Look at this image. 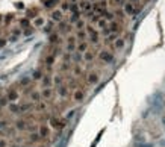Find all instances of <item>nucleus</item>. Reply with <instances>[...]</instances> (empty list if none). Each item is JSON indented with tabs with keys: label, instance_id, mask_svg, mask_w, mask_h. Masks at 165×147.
<instances>
[{
	"label": "nucleus",
	"instance_id": "obj_1",
	"mask_svg": "<svg viewBox=\"0 0 165 147\" xmlns=\"http://www.w3.org/2000/svg\"><path fill=\"white\" fill-rule=\"evenodd\" d=\"M85 27H86V34L89 35V38H91V43L93 44H99V32L95 30V27H93L91 24H88Z\"/></svg>",
	"mask_w": 165,
	"mask_h": 147
},
{
	"label": "nucleus",
	"instance_id": "obj_2",
	"mask_svg": "<svg viewBox=\"0 0 165 147\" xmlns=\"http://www.w3.org/2000/svg\"><path fill=\"white\" fill-rule=\"evenodd\" d=\"M99 58L103 61L104 64H111V62H114V55H112L111 52H108V50L100 52V53H99Z\"/></svg>",
	"mask_w": 165,
	"mask_h": 147
},
{
	"label": "nucleus",
	"instance_id": "obj_3",
	"mask_svg": "<svg viewBox=\"0 0 165 147\" xmlns=\"http://www.w3.org/2000/svg\"><path fill=\"white\" fill-rule=\"evenodd\" d=\"M79 5V11L80 12H89V11H93V3L91 2H88V0H82L80 3H77Z\"/></svg>",
	"mask_w": 165,
	"mask_h": 147
},
{
	"label": "nucleus",
	"instance_id": "obj_4",
	"mask_svg": "<svg viewBox=\"0 0 165 147\" xmlns=\"http://www.w3.org/2000/svg\"><path fill=\"white\" fill-rule=\"evenodd\" d=\"M50 20L52 21H56V23H59V21H62V11L61 9H55V11H52V14H50Z\"/></svg>",
	"mask_w": 165,
	"mask_h": 147
},
{
	"label": "nucleus",
	"instance_id": "obj_5",
	"mask_svg": "<svg viewBox=\"0 0 165 147\" xmlns=\"http://www.w3.org/2000/svg\"><path fill=\"white\" fill-rule=\"evenodd\" d=\"M84 97H85V91L82 90V88H77L76 91L73 92V99H74V102H82L84 100Z\"/></svg>",
	"mask_w": 165,
	"mask_h": 147
},
{
	"label": "nucleus",
	"instance_id": "obj_6",
	"mask_svg": "<svg viewBox=\"0 0 165 147\" xmlns=\"http://www.w3.org/2000/svg\"><path fill=\"white\" fill-rule=\"evenodd\" d=\"M108 27L111 30V34H120V32H121V26H120L118 21H111Z\"/></svg>",
	"mask_w": 165,
	"mask_h": 147
},
{
	"label": "nucleus",
	"instance_id": "obj_7",
	"mask_svg": "<svg viewBox=\"0 0 165 147\" xmlns=\"http://www.w3.org/2000/svg\"><path fill=\"white\" fill-rule=\"evenodd\" d=\"M38 134H40V136H41V140H44V138H47V136H49V134H50V129H49V126H46V125H41V126L38 127Z\"/></svg>",
	"mask_w": 165,
	"mask_h": 147
},
{
	"label": "nucleus",
	"instance_id": "obj_8",
	"mask_svg": "<svg viewBox=\"0 0 165 147\" xmlns=\"http://www.w3.org/2000/svg\"><path fill=\"white\" fill-rule=\"evenodd\" d=\"M86 80H88L89 85H97V83H99V80H100V77H99V74H97V73H89L88 77H86Z\"/></svg>",
	"mask_w": 165,
	"mask_h": 147
},
{
	"label": "nucleus",
	"instance_id": "obj_9",
	"mask_svg": "<svg viewBox=\"0 0 165 147\" xmlns=\"http://www.w3.org/2000/svg\"><path fill=\"white\" fill-rule=\"evenodd\" d=\"M58 94L59 96H61V97H68V85H59V87H58Z\"/></svg>",
	"mask_w": 165,
	"mask_h": 147
},
{
	"label": "nucleus",
	"instance_id": "obj_10",
	"mask_svg": "<svg viewBox=\"0 0 165 147\" xmlns=\"http://www.w3.org/2000/svg\"><path fill=\"white\" fill-rule=\"evenodd\" d=\"M123 12H126L127 15H133L135 14V3L130 2V3H124V9Z\"/></svg>",
	"mask_w": 165,
	"mask_h": 147
},
{
	"label": "nucleus",
	"instance_id": "obj_11",
	"mask_svg": "<svg viewBox=\"0 0 165 147\" xmlns=\"http://www.w3.org/2000/svg\"><path fill=\"white\" fill-rule=\"evenodd\" d=\"M6 99H8L9 102H15V100H18V92L15 90H9L8 94H6Z\"/></svg>",
	"mask_w": 165,
	"mask_h": 147
},
{
	"label": "nucleus",
	"instance_id": "obj_12",
	"mask_svg": "<svg viewBox=\"0 0 165 147\" xmlns=\"http://www.w3.org/2000/svg\"><path fill=\"white\" fill-rule=\"evenodd\" d=\"M8 109H9L12 114H20V105L15 103V102H9V103H8Z\"/></svg>",
	"mask_w": 165,
	"mask_h": 147
},
{
	"label": "nucleus",
	"instance_id": "obj_13",
	"mask_svg": "<svg viewBox=\"0 0 165 147\" xmlns=\"http://www.w3.org/2000/svg\"><path fill=\"white\" fill-rule=\"evenodd\" d=\"M124 46H126V40H124V38H117V40L114 41V47L117 50H121Z\"/></svg>",
	"mask_w": 165,
	"mask_h": 147
},
{
	"label": "nucleus",
	"instance_id": "obj_14",
	"mask_svg": "<svg viewBox=\"0 0 165 147\" xmlns=\"http://www.w3.org/2000/svg\"><path fill=\"white\" fill-rule=\"evenodd\" d=\"M36 17H38V9H36V8H32V9H27V12H26V18H29V20H31V18H36Z\"/></svg>",
	"mask_w": 165,
	"mask_h": 147
},
{
	"label": "nucleus",
	"instance_id": "obj_15",
	"mask_svg": "<svg viewBox=\"0 0 165 147\" xmlns=\"http://www.w3.org/2000/svg\"><path fill=\"white\" fill-rule=\"evenodd\" d=\"M41 92L40 91H32L31 92V100H32V102L33 103H38V102H41Z\"/></svg>",
	"mask_w": 165,
	"mask_h": 147
},
{
	"label": "nucleus",
	"instance_id": "obj_16",
	"mask_svg": "<svg viewBox=\"0 0 165 147\" xmlns=\"http://www.w3.org/2000/svg\"><path fill=\"white\" fill-rule=\"evenodd\" d=\"M86 50H88V43L86 41H82L76 46V52H79V53H85Z\"/></svg>",
	"mask_w": 165,
	"mask_h": 147
},
{
	"label": "nucleus",
	"instance_id": "obj_17",
	"mask_svg": "<svg viewBox=\"0 0 165 147\" xmlns=\"http://www.w3.org/2000/svg\"><path fill=\"white\" fill-rule=\"evenodd\" d=\"M58 3H59V0H44V6H46L47 9H53Z\"/></svg>",
	"mask_w": 165,
	"mask_h": 147
},
{
	"label": "nucleus",
	"instance_id": "obj_18",
	"mask_svg": "<svg viewBox=\"0 0 165 147\" xmlns=\"http://www.w3.org/2000/svg\"><path fill=\"white\" fill-rule=\"evenodd\" d=\"M26 125H27L26 120H17V121H15V129H17V130H24V129L27 127Z\"/></svg>",
	"mask_w": 165,
	"mask_h": 147
},
{
	"label": "nucleus",
	"instance_id": "obj_19",
	"mask_svg": "<svg viewBox=\"0 0 165 147\" xmlns=\"http://www.w3.org/2000/svg\"><path fill=\"white\" fill-rule=\"evenodd\" d=\"M52 94H53V90H52V88H44V90L41 91V97H42V99H50Z\"/></svg>",
	"mask_w": 165,
	"mask_h": 147
},
{
	"label": "nucleus",
	"instance_id": "obj_20",
	"mask_svg": "<svg viewBox=\"0 0 165 147\" xmlns=\"http://www.w3.org/2000/svg\"><path fill=\"white\" fill-rule=\"evenodd\" d=\"M102 18H103V20H106V21H114V14L109 12V11L106 9V11L102 14Z\"/></svg>",
	"mask_w": 165,
	"mask_h": 147
},
{
	"label": "nucleus",
	"instance_id": "obj_21",
	"mask_svg": "<svg viewBox=\"0 0 165 147\" xmlns=\"http://www.w3.org/2000/svg\"><path fill=\"white\" fill-rule=\"evenodd\" d=\"M27 27H31V20L29 18H21L20 20V29H27Z\"/></svg>",
	"mask_w": 165,
	"mask_h": 147
},
{
	"label": "nucleus",
	"instance_id": "obj_22",
	"mask_svg": "<svg viewBox=\"0 0 165 147\" xmlns=\"http://www.w3.org/2000/svg\"><path fill=\"white\" fill-rule=\"evenodd\" d=\"M49 41H50V44H59V43H61V40H59V35H58V34H50Z\"/></svg>",
	"mask_w": 165,
	"mask_h": 147
},
{
	"label": "nucleus",
	"instance_id": "obj_23",
	"mask_svg": "<svg viewBox=\"0 0 165 147\" xmlns=\"http://www.w3.org/2000/svg\"><path fill=\"white\" fill-rule=\"evenodd\" d=\"M94 58H95V53H94V52L86 50V52L84 53V61H88V62H89V61H93Z\"/></svg>",
	"mask_w": 165,
	"mask_h": 147
},
{
	"label": "nucleus",
	"instance_id": "obj_24",
	"mask_svg": "<svg viewBox=\"0 0 165 147\" xmlns=\"http://www.w3.org/2000/svg\"><path fill=\"white\" fill-rule=\"evenodd\" d=\"M85 38H86V32L85 30H77V34H76V40L77 41H85Z\"/></svg>",
	"mask_w": 165,
	"mask_h": 147
},
{
	"label": "nucleus",
	"instance_id": "obj_25",
	"mask_svg": "<svg viewBox=\"0 0 165 147\" xmlns=\"http://www.w3.org/2000/svg\"><path fill=\"white\" fill-rule=\"evenodd\" d=\"M42 76H44V73H42L41 70H35L33 74H32V79H33V80H41Z\"/></svg>",
	"mask_w": 165,
	"mask_h": 147
},
{
	"label": "nucleus",
	"instance_id": "obj_26",
	"mask_svg": "<svg viewBox=\"0 0 165 147\" xmlns=\"http://www.w3.org/2000/svg\"><path fill=\"white\" fill-rule=\"evenodd\" d=\"M62 82H64V77H62L61 74H56V76H53V83L56 85V87H59V85H62Z\"/></svg>",
	"mask_w": 165,
	"mask_h": 147
},
{
	"label": "nucleus",
	"instance_id": "obj_27",
	"mask_svg": "<svg viewBox=\"0 0 165 147\" xmlns=\"http://www.w3.org/2000/svg\"><path fill=\"white\" fill-rule=\"evenodd\" d=\"M44 24V18L42 17H36L35 20H33V26L35 27H41Z\"/></svg>",
	"mask_w": 165,
	"mask_h": 147
},
{
	"label": "nucleus",
	"instance_id": "obj_28",
	"mask_svg": "<svg viewBox=\"0 0 165 147\" xmlns=\"http://www.w3.org/2000/svg\"><path fill=\"white\" fill-rule=\"evenodd\" d=\"M44 62H46V65H53V64H55V56L50 53V55H49L46 59H44Z\"/></svg>",
	"mask_w": 165,
	"mask_h": 147
},
{
	"label": "nucleus",
	"instance_id": "obj_29",
	"mask_svg": "<svg viewBox=\"0 0 165 147\" xmlns=\"http://www.w3.org/2000/svg\"><path fill=\"white\" fill-rule=\"evenodd\" d=\"M97 26H99V29L102 30V29H104V27H108V21L103 20V18H100L99 21H97Z\"/></svg>",
	"mask_w": 165,
	"mask_h": 147
},
{
	"label": "nucleus",
	"instance_id": "obj_30",
	"mask_svg": "<svg viewBox=\"0 0 165 147\" xmlns=\"http://www.w3.org/2000/svg\"><path fill=\"white\" fill-rule=\"evenodd\" d=\"M8 103H9V100L6 99V96H0V108L8 106Z\"/></svg>",
	"mask_w": 165,
	"mask_h": 147
},
{
	"label": "nucleus",
	"instance_id": "obj_31",
	"mask_svg": "<svg viewBox=\"0 0 165 147\" xmlns=\"http://www.w3.org/2000/svg\"><path fill=\"white\" fill-rule=\"evenodd\" d=\"M80 14H82L80 11H79V12H74V14L71 15L70 21H71V23H76V21H79V20H80Z\"/></svg>",
	"mask_w": 165,
	"mask_h": 147
},
{
	"label": "nucleus",
	"instance_id": "obj_32",
	"mask_svg": "<svg viewBox=\"0 0 165 147\" xmlns=\"http://www.w3.org/2000/svg\"><path fill=\"white\" fill-rule=\"evenodd\" d=\"M52 30H53V21L50 20V21L47 23V24H46V27H44V32H47V34H50Z\"/></svg>",
	"mask_w": 165,
	"mask_h": 147
},
{
	"label": "nucleus",
	"instance_id": "obj_33",
	"mask_svg": "<svg viewBox=\"0 0 165 147\" xmlns=\"http://www.w3.org/2000/svg\"><path fill=\"white\" fill-rule=\"evenodd\" d=\"M12 20H14V14H8L6 17H3V21H5V24H6V26H8Z\"/></svg>",
	"mask_w": 165,
	"mask_h": 147
},
{
	"label": "nucleus",
	"instance_id": "obj_34",
	"mask_svg": "<svg viewBox=\"0 0 165 147\" xmlns=\"http://www.w3.org/2000/svg\"><path fill=\"white\" fill-rule=\"evenodd\" d=\"M84 27H85V21H84V20L76 21V29H77V30H84Z\"/></svg>",
	"mask_w": 165,
	"mask_h": 147
},
{
	"label": "nucleus",
	"instance_id": "obj_35",
	"mask_svg": "<svg viewBox=\"0 0 165 147\" xmlns=\"http://www.w3.org/2000/svg\"><path fill=\"white\" fill-rule=\"evenodd\" d=\"M61 11H70V2H62L61 3Z\"/></svg>",
	"mask_w": 165,
	"mask_h": 147
},
{
	"label": "nucleus",
	"instance_id": "obj_36",
	"mask_svg": "<svg viewBox=\"0 0 165 147\" xmlns=\"http://www.w3.org/2000/svg\"><path fill=\"white\" fill-rule=\"evenodd\" d=\"M73 71H74V74H76V76H80L82 74V67L77 64V65H74L73 67Z\"/></svg>",
	"mask_w": 165,
	"mask_h": 147
},
{
	"label": "nucleus",
	"instance_id": "obj_37",
	"mask_svg": "<svg viewBox=\"0 0 165 147\" xmlns=\"http://www.w3.org/2000/svg\"><path fill=\"white\" fill-rule=\"evenodd\" d=\"M70 11L74 14V12H79V5L77 3H70Z\"/></svg>",
	"mask_w": 165,
	"mask_h": 147
},
{
	"label": "nucleus",
	"instance_id": "obj_38",
	"mask_svg": "<svg viewBox=\"0 0 165 147\" xmlns=\"http://www.w3.org/2000/svg\"><path fill=\"white\" fill-rule=\"evenodd\" d=\"M100 18H102V17H100V15H99V14H94V15H93V17H91V18H89V21H91V23H97V21H99Z\"/></svg>",
	"mask_w": 165,
	"mask_h": 147
},
{
	"label": "nucleus",
	"instance_id": "obj_39",
	"mask_svg": "<svg viewBox=\"0 0 165 147\" xmlns=\"http://www.w3.org/2000/svg\"><path fill=\"white\" fill-rule=\"evenodd\" d=\"M23 34H24V36H29V35H32V34H33V27L31 26V27L24 29V32H23Z\"/></svg>",
	"mask_w": 165,
	"mask_h": 147
},
{
	"label": "nucleus",
	"instance_id": "obj_40",
	"mask_svg": "<svg viewBox=\"0 0 165 147\" xmlns=\"http://www.w3.org/2000/svg\"><path fill=\"white\" fill-rule=\"evenodd\" d=\"M12 35H14V36H20V35H21V29H20V27L12 29Z\"/></svg>",
	"mask_w": 165,
	"mask_h": 147
},
{
	"label": "nucleus",
	"instance_id": "obj_41",
	"mask_svg": "<svg viewBox=\"0 0 165 147\" xmlns=\"http://www.w3.org/2000/svg\"><path fill=\"white\" fill-rule=\"evenodd\" d=\"M6 44H8V40H6V38H3V36H0V49L5 47Z\"/></svg>",
	"mask_w": 165,
	"mask_h": 147
},
{
	"label": "nucleus",
	"instance_id": "obj_42",
	"mask_svg": "<svg viewBox=\"0 0 165 147\" xmlns=\"http://www.w3.org/2000/svg\"><path fill=\"white\" fill-rule=\"evenodd\" d=\"M100 32H102V35H103V36H108V35H111V30H109V27H104V29H102Z\"/></svg>",
	"mask_w": 165,
	"mask_h": 147
},
{
	"label": "nucleus",
	"instance_id": "obj_43",
	"mask_svg": "<svg viewBox=\"0 0 165 147\" xmlns=\"http://www.w3.org/2000/svg\"><path fill=\"white\" fill-rule=\"evenodd\" d=\"M114 15H117V17H120V18H123V17H124V12H123L121 9H117Z\"/></svg>",
	"mask_w": 165,
	"mask_h": 147
},
{
	"label": "nucleus",
	"instance_id": "obj_44",
	"mask_svg": "<svg viewBox=\"0 0 165 147\" xmlns=\"http://www.w3.org/2000/svg\"><path fill=\"white\" fill-rule=\"evenodd\" d=\"M0 147H8V141H6V140H0Z\"/></svg>",
	"mask_w": 165,
	"mask_h": 147
},
{
	"label": "nucleus",
	"instance_id": "obj_45",
	"mask_svg": "<svg viewBox=\"0 0 165 147\" xmlns=\"http://www.w3.org/2000/svg\"><path fill=\"white\" fill-rule=\"evenodd\" d=\"M17 40H18V36H14V35H11V36H9V41H11V43H15Z\"/></svg>",
	"mask_w": 165,
	"mask_h": 147
},
{
	"label": "nucleus",
	"instance_id": "obj_46",
	"mask_svg": "<svg viewBox=\"0 0 165 147\" xmlns=\"http://www.w3.org/2000/svg\"><path fill=\"white\" fill-rule=\"evenodd\" d=\"M17 8H18V9H23L24 5H23V3H17Z\"/></svg>",
	"mask_w": 165,
	"mask_h": 147
},
{
	"label": "nucleus",
	"instance_id": "obj_47",
	"mask_svg": "<svg viewBox=\"0 0 165 147\" xmlns=\"http://www.w3.org/2000/svg\"><path fill=\"white\" fill-rule=\"evenodd\" d=\"M115 5H123V0H114Z\"/></svg>",
	"mask_w": 165,
	"mask_h": 147
},
{
	"label": "nucleus",
	"instance_id": "obj_48",
	"mask_svg": "<svg viewBox=\"0 0 165 147\" xmlns=\"http://www.w3.org/2000/svg\"><path fill=\"white\" fill-rule=\"evenodd\" d=\"M3 23V15H0V24Z\"/></svg>",
	"mask_w": 165,
	"mask_h": 147
},
{
	"label": "nucleus",
	"instance_id": "obj_49",
	"mask_svg": "<svg viewBox=\"0 0 165 147\" xmlns=\"http://www.w3.org/2000/svg\"><path fill=\"white\" fill-rule=\"evenodd\" d=\"M11 147H20L18 144H11Z\"/></svg>",
	"mask_w": 165,
	"mask_h": 147
},
{
	"label": "nucleus",
	"instance_id": "obj_50",
	"mask_svg": "<svg viewBox=\"0 0 165 147\" xmlns=\"http://www.w3.org/2000/svg\"><path fill=\"white\" fill-rule=\"evenodd\" d=\"M77 2V0H71V3H76Z\"/></svg>",
	"mask_w": 165,
	"mask_h": 147
},
{
	"label": "nucleus",
	"instance_id": "obj_51",
	"mask_svg": "<svg viewBox=\"0 0 165 147\" xmlns=\"http://www.w3.org/2000/svg\"><path fill=\"white\" fill-rule=\"evenodd\" d=\"M0 36H2V29H0Z\"/></svg>",
	"mask_w": 165,
	"mask_h": 147
},
{
	"label": "nucleus",
	"instance_id": "obj_52",
	"mask_svg": "<svg viewBox=\"0 0 165 147\" xmlns=\"http://www.w3.org/2000/svg\"><path fill=\"white\" fill-rule=\"evenodd\" d=\"M40 147H47V146H40Z\"/></svg>",
	"mask_w": 165,
	"mask_h": 147
},
{
	"label": "nucleus",
	"instance_id": "obj_53",
	"mask_svg": "<svg viewBox=\"0 0 165 147\" xmlns=\"http://www.w3.org/2000/svg\"><path fill=\"white\" fill-rule=\"evenodd\" d=\"M0 111H2V108H0Z\"/></svg>",
	"mask_w": 165,
	"mask_h": 147
},
{
	"label": "nucleus",
	"instance_id": "obj_54",
	"mask_svg": "<svg viewBox=\"0 0 165 147\" xmlns=\"http://www.w3.org/2000/svg\"><path fill=\"white\" fill-rule=\"evenodd\" d=\"M133 2H135V0H133Z\"/></svg>",
	"mask_w": 165,
	"mask_h": 147
}]
</instances>
